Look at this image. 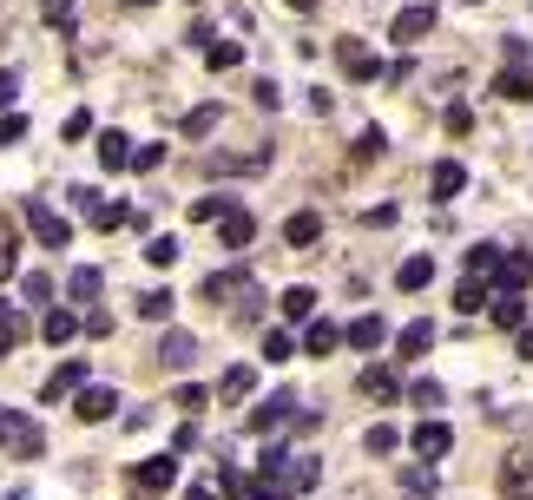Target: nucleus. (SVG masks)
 <instances>
[{"label":"nucleus","mask_w":533,"mask_h":500,"mask_svg":"<svg viewBox=\"0 0 533 500\" xmlns=\"http://www.w3.org/2000/svg\"><path fill=\"white\" fill-rule=\"evenodd\" d=\"M290 402H297V395H270L264 408H251V435H270V428H283V422H290V415H297V408H290Z\"/></svg>","instance_id":"15"},{"label":"nucleus","mask_w":533,"mask_h":500,"mask_svg":"<svg viewBox=\"0 0 533 500\" xmlns=\"http://www.w3.org/2000/svg\"><path fill=\"white\" fill-rule=\"evenodd\" d=\"M316 237H323V218H316V211H297V218L283 224V244H290V250H310Z\"/></svg>","instance_id":"18"},{"label":"nucleus","mask_w":533,"mask_h":500,"mask_svg":"<svg viewBox=\"0 0 533 500\" xmlns=\"http://www.w3.org/2000/svg\"><path fill=\"white\" fill-rule=\"evenodd\" d=\"M428 343H435V323H408L395 336V356H428Z\"/></svg>","instance_id":"23"},{"label":"nucleus","mask_w":533,"mask_h":500,"mask_svg":"<svg viewBox=\"0 0 533 500\" xmlns=\"http://www.w3.org/2000/svg\"><path fill=\"white\" fill-rule=\"evenodd\" d=\"M73 408H79V422H106L112 408H119V395H112V389H99V382H86Z\"/></svg>","instance_id":"14"},{"label":"nucleus","mask_w":533,"mask_h":500,"mask_svg":"<svg viewBox=\"0 0 533 500\" xmlns=\"http://www.w3.org/2000/svg\"><path fill=\"white\" fill-rule=\"evenodd\" d=\"M14 264H20V237L14 224H0V277H14Z\"/></svg>","instance_id":"31"},{"label":"nucleus","mask_w":533,"mask_h":500,"mask_svg":"<svg viewBox=\"0 0 533 500\" xmlns=\"http://www.w3.org/2000/svg\"><path fill=\"white\" fill-rule=\"evenodd\" d=\"M283 316H290V323H310V316H316V290H310V283L283 290Z\"/></svg>","instance_id":"25"},{"label":"nucleus","mask_w":533,"mask_h":500,"mask_svg":"<svg viewBox=\"0 0 533 500\" xmlns=\"http://www.w3.org/2000/svg\"><path fill=\"white\" fill-rule=\"evenodd\" d=\"M14 93H20V79H14V73H0V106H14Z\"/></svg>","instance_id":"48"},{"label":"nucleus","mask_w":533,"mask_h":500,"mask_svg":"<svg viewBox=\"0 0 533 500\" xmlns=\"http://www.w3.org/2000/svg\"><path fill=\"white\" fill-rule=\"evenodd\" d=\"M218 487H224V494H231V500H251V487H257V481H244V474H237V468H218Z\"/></svg>","instance_id":"36"},{"label":"nucleus","mask_w":533,"mask_h":500,"mask_svg":"<svg viewBox=\"0 0 533 500\" xmlns=\"http://www.w3.org/2000/svg\"><path fill=\"white\" fill-rule=\"evenodd\" d=\"M20 218H27V231L40 237V244H47V250L73 244V224H66L60 211H53V204H47V198H27V204H20Z\"/></svg>","instance_id":"2"},{"label":"nucleus","mask_w":533,"mask_h":500,"mask_svg":"<svg viewBox=\"0 0 533 500\" xmlns=\"http://www.w3.org/2000/svg\"><path fill=\"white\" fill-rule=\"evenodd\" d=\"M316 481H323L316 454H297V448H270L264 454V487H277L283 500H290V494H310Z\"/></svg>","instance_id":"1"},{"label":"nucleus","mask_w":533,"mask_h":500,"mask_svg":"<svg viewBox=\"0 0 533 500\" xmlns=\"http://www.w3.org/2000/svg\"><path fill=\"white\" fill-rule=\"evenodd\" d=\"M53 297V277H27V303H47Z\"/></svg>","instance_id":"46"},{"label":"nucleus","mask_w":533,"mask_h":500,"mask_svg":"<svg viewBox=\"0 0 533 500\" xmlns=\"http://www.w3.org/2000/svg\"><path fill=\"white\" fill-rule=\"evenodd\" d=\"M66 290H73V303H93L99 297V270H73V283H66Z\"/></svg>","instance_id":"32"},{"label":"nucleus","mask_w":533,"mask_h":500,"mask_svg":"<svg viewBox=\"0 0 533 500\" xmlns=\"http://www.w3.org/2000/svg\"><path fill=\"white\" fill-rule=\"evenodd\" d=\"M455 448V428L448 422H422L415 428V454H428V461H441V454Z\"/></svg>","instance_id":"17"},{"label":"nucleus","mask_w":533,"mask_h":500,"mask_svg":"<svg viewBox=\"0 0 533 500\" xmlns=\"http://www.w3.org/2000/svg\"><path fill=\"white\" fill-rule=\"evenodd\" d=\"M343 343L349 349H382L389 343V323H382V316H356V323L343 329Z\"/></svg>","instance_id":"16"},{"label":"nucleus","mask_w":533,"mask_h":500,"mask_svg":"<svg viewBox=\"0 0 533 500\" xmlns=\"http://www.w3.org/2000/svg\"><path fill=\"white\" fill-rule=\"evenodd\" d=\"M514 349H520V356L533 362V329H514Z\"/></svg>","instance_id":"50"},{"label":"nucleus","mask_w":533,"mask_h":500,"mask_svg":"<svg viewBox=\"0 0 533 500\" xmlns=\"http://www.w3.org/2000/svg\"><path fill=\"white\" fill-rule=\"evenodd\" d=\"M461 185H468V172H461L455 158H435V172H428V198H461Z\"/></svg>","instance_id":"10"},{"label":"nucleus","mask_w":533,"mask_h":500,"mask_svg":"<svg viewBox=\"0 0 533 500\" xmlns=\"http://www.w3.org/2000/svg\"><path fill=\"white\" fill-rule=\"evenodd\" d=\"M27 139V119H20V112H7V119H0V152H7V145H20Z\"/></svg>","instance_id":"38"},{"label":"nucleus","mask_w":533,"mask_h":500,"mask_svg":"<svg viewBox=\"0 0 533 500\" xmlns=\"http://www.w3.org/2000/svg\"><path fill=\"white\" fill-rule=\"evenodd\" d=\"M211 125H218V106H198V112L185 119V132H211Z\"/></svg>","instance_id":"42"},{"label":"nucleus","mask_w":533,"mask_h":500,"mask_svg":"<svg viewBox=\"0 0 533 500\" xmlns=\"http://www.w3.org/2000/svg\"><path fill=\"white\" fill-rule=\"evenodd\" d=\"M251 237H257L251 211H237V204H231V211H224V218H218V244H224V250H244V244H251Z\"/></svg>","instance_id":"12"},{"label":"nucleus","mask_w":533,"mask_h":500,"mask_svg":"<svg viewBox=\"0 0 533 500\" xmlns=\"http://www.w3.org/2000/svg\"><path fill=\"white\" fill-rule=\"evenodd\" d=\"M86 389V362H60V369L47 375V389H40V402H66V395Z\"/></svg>","instance_id":"8"},{"label":"nucleus","mask_w":533,"mask_h":500,"mask_svg":"<svg viewBox=\"0 0 533 500\" xmlns=\"http://www.w3.org/2000/svg\"><path fill=\"white\" fill-rule=\"evenodd\" d=\"M395 441H402V435H395L389 422H376V428H369V435H362V448H369V454H389Z\"/></svg>","instance_id":"35"},{"label":"nucleus","mask_w":533,"mask_h":500,"mask_svg":"<svg viewBox=\"0 0 533 500\" xmlns=\"http://www.w3.org/2000/svg\"><path fill=\"white\" fill-rule=\"evenodd\" d=\"M501 93L507 99H533V79L527 73H501Z\"/></svg>","instance_id":"40"},{"label":"nucleus","mask_w":533,"mask_h":500,"mask_svg":"<svg viewBox=\"0 0 533 500\" xmlns=\"http://www.w3.org/2000/svg\"><path fill=\"white\" fill-rule=\"evenodd\" d=\"M139 316H145V323H172V290H152V297H139Z\"/></svg>","instance_id":"30"},{"label":"nucleus","mask_w":533,"mask_h":500,"mask_svg":"<svg viewBox=\"0 0 533 500\" xmlns=\"http://www.w3.org/2000/svg\"><path fill=\"white\" fill-rule=\"evenodd\" d=\"M237 60H244V53H237L231 40H218V47H211V66H237Z\"/></svg>","instance_id":"47"},{"label":"nucleus","mask_w":533,"mask_h":500,"mask_svg":"<svg viewBox=\"0 0 533 500\" xmlns=\"http://www.w3.org/2000/svg\"><path fill=\"white\" fill-rule=\"evenodd\" d=\"M343 349V329L336 323H310V336H303V356H336Z\"/></svg>","instance_id":"20"},{"label":"nucleus","mask_w":533,"mask_h":500,"mask_svg":"<svg viewBox=\"0 0 533 500\" xmlns=\"http://www.w3.org/2000/svg\"><path fill=\"white\" fill-rule=\"evenodd\" d=\"M501 270V244H468V277H494Z\"/></svg>","instance_id":"28"},{"label":"nucleus","mask_w":533,"mask_h":500,"mask_svg":"<svg viewBox=\"0 0 533 500\" xmlns=\"http://www.w3.org/2000/svg\"><path fill=\"white\" fill-rule=\"evenodd\" d=\"M395 283H402V290H428V283H435V257H408V264L395 270Z\"/></svg>","instance_id":"24"},{"label":"nucleus","mask_w":533,"mask_h":500,"mask_svg":"<svg viewBox=\"0 0 533 500\" xmlns=\"http://www.w3.org/2000/svg\"><path fill=\"white\" fill-rule=\"evenodd\" d=\"M40 336H47L53 349H60V343H73V336H79V316H73V310H47V323H40Z\"/></svg>","instance_id":"22"},{"label":"nucleus","mask_w":533,"mask_h":500,"mask_svg":"<svg viewBox=\"0 0 533 500\" xmlns=\"http://www.w3.org/2000/svg\"><path fill=\"white\" fill-rule=\"evenodd\" d=\"M145 257H152L158 270H172L178 264V244H172V237H152V244H145Z\"/></svg>","instance_id":"37"},{"label":"nucleus","mask_w":533,"mask_h":500,"mask_svg":"<svg viewBox=\"0 0 533 500\" xmlns=\"http://www.w3.org/2000/svg\"><path fill=\"white\" fill-rule=\"evenodd\" d=\"M290 7H316V0H290Z\"/></svg>","instance_id":"52"},{"label":"nucleus","mask_w":533,"mask_h":500,"mask_svg":"<svg viewBox=\"0 0 533 500\" xmlns=\"http://www.w3.org/2000/svg\"><path fill=\"white\" fill-rule=\"evenodd\" d=\"M224 211H231V198H198V204H191V218H204V224H218Z\"/></svg>","instance_id":"39"},{"label":"nucleus","mask_w":533,"mask_h":500,"mask_svg":"<svg viewBox=\"0 0 533 500\" xmlns=\"http://www.w3.org/2000/svg\"><path fill=\"white\" fill-rule=\"evenodd\" d=\"M0 428H7V408H0Z\"/></svg>","instance_id":"54"},{"label":"nucleus","mask_w":533,"mask_h":500,"mask_svg":"<svg viewBox=\"0 0 533 500\" xmlns=\"http://www.w3.org/2000/svg\"><path fill=\"white\" fill-rule=\"evenodd\" d=\"M172 402H178V408H185V415H198V408H204V402H211V395H204V389H178V395H172Z\"/></svg>","instance_id":"44"},{"label":"nucleus","mask_w":533,"mask_h":500,"mask_svg":"<svg viewBox=\"0 0 533 500\" xmlns=\"http://www.w3.org/2000/svg\"><path fill=\"white\" fill-rule=\"evenodd\" d=\"M408 402H422V408H435V402H441V382H415V389H408Z\"/></svg>","instance_id":"43"},{"label":"nucleus","mask_w":533,"mask_h":500,"mask_svg":"<svg viewBox=\"0 0 533 500\" xmlns=\"http://www.w3.org/2000/svg\"><path fill=\"white\" fill-rule=\"evenodd\" d=\"M126 7H152V0H126Z\"/></svg>","instance_id":"53"},{"label":"nucleus","mask_w":533,"mask_h":500,"mask_svg":"<svg viewBox=\"0 0 533 500\" xmlns=\"http://www.w3.org/2000/svg\"><path fill=\"white\" fill-rule=\"evenodd\" d=\"M533 283V257L527 250H501V270H494V297H520Z\"/></svg>","instance_id":"4"},{"label":"nucleus","mask_w":533,"mask_h":500,"mask_svg":"<svg viewBox=\"0 0 533 500\" xmlns=\"http://www.w3.org/2000/svg\"><path fill=\"white\" fill-rule=\"evenodd\" d=\"M172 481H178V454H158V461H139V468H132V487H145V494H165Z\"/></svg>","instance_id":"7"},{"label":"nucleus","mask_w":533,"mask_h":500,"mask_svg":"<svg viewBox=\"0 0 533 500\" xmlns=\"http://www.w3.org/2000/svg\"><path fill=\"white\" fill-rule=\"evenodd\" d=\"M487 316H494L501 329H527V303H520V297H494V303H487Z\"/></svg>","instance_id":"26"},{"label":"nucleus","mask_w":533,"mask_h":500,"mask_svg":"<svg viewBox=\"0 0 533 500\" xmlns=\"http://www.w3.org/2000/svg\"><path fill=\"white\" fill-rule=\"evenodd\" d=\"M481 303H494V283H487V277H461V290H455V310H461V316H474Z\"/></svg>","instance_id":"19"},{"label":"nucleus","mask_w":533,"mask_h":500,"mask_svg":"<svg viewBox=\"0 0 533 500\" xmlns=\"http://www.w3.org/2000/svg\"><path fill=\"white\" fill-rule=\"evenodd\" d=\"M20 336H27V323H14V316H7V323H0V356H7V349H14Z\"/></svg>","instance_id":"45"},{"label":"nucleus","mask_w":533,"mask_h":500,"mask_svg":"<svg viewBox=\"0 0 533 500\" xmlns=\"http://www.w3.org/2000/svg\"><path fill=\"white\" fill-rule=\"evenodd\" d=\"M251 389H257V369H251V362H237V369H224V382H218V395H224V402H244Z\"/></svg>","instance_id":"21"},{"label":"nucleus","mask_w":533,"mask_h":500,"mask_svg":"<svg viewBox=\"0 0 533 500\" xmlns=\"http://www.w3.org/2000/svg\"><path fill=\"white\" fill-rule=\"evenodd\" d=\"M99 165H106V172L132 165V145H126V132H106V139H99Z\"/></svg>","instance_id":"27"},{"label":"nucleus","mask_w":533,"mask_h":500,"mask_svg":"<svg viewBox=\"0 0 533 500\" xmlns=\"http://www.w3.org/2000/svg\"><path fill=\"white\" fill-rule=\"evenodd\" d=\"M0 448L20 454V461H40V448H47V441H40V428H33L27 415H7V428H0Z\"/></svg>","instance_id":"5"},{"label":"nucleus","mask_w":533,"mask_h":500,"mask_svg":"<svg viewBox=\"0 0 533 500\" xmlns=\"http://www.w3.org/2000/svg\"><path fill=\"white\" fill-rule=\"evenodd\" d=\"M132 165H139V172H152V165H165V145H139V152H132Z\"/></svg>","instance_id":"41"},{"label":"nucleus","mask_w":533,"mask_h":500,"mask_svg":"<svg viewBox=\"0 0 533 500\" xmlns=\"http://www.w3.org/2000/svg\"><path fill=\"white\" fill-rule=\"evenodd\" d=\"M389 33H395V47H415V40H428V33H435V7H402Z\"/></svg>","instance_id":"6"},{"label":"nucleus","mask_w":533,"mask_h":500,"mask_svg":"<svg viewBox=\"0 0 533 500\" xmlns=\"http://www.w3.org/2000/svg\"><path fill=\"white\" fill-rule=\"evenodd\" d=\"M158 362H165V369H191V362H198V336H185V329H165Z\"/></svg>","instance_id":"11"},{"label":"nucleus","mask_w":533,"mask_h":500,"mask_svg":"<svg viewBox=\"0 0 533 500\" xmlns=\"http://www.w3.org/2000/svg\"><path fill=\"white\" fill-rule=\"evenodd\" d=\"M204 297L211 303H237V297H251V270H211V277H204Z\"/></svg>","instance_id":"9"},{"label":"nucleus","mask_w":533,"mask_h":500,"mask_svg":"<svg viewBox=\"0 0 533 500\" xmlns=\"http://www.w3.org/2000/svg\"><path fill=\"white\" fill-rule=\"evenodd\" d=\"M362 395H376V402H389V395H395V369L369 362V369H362Z\"/></svg>","instance_id":"29"},{"label":"nucleus","mask_w":533,"mask_h":500,"mask_svg":"<svg viewBox=\"0 0 533 500\" xmlns=\"http://www.w3.org/2000/svg\"><path fill=\"white\" fill-rule=\"evenodd\" d=\"M185 500H211V487H191V494H185Z\"/></svg>","instance_id":"51"},{"label":"nucleus","mask_w":533,"mask_h":500,"mask_svg":"<svg viewBox=\"0 0 533 500\" xmlns=\"http://www.w3.org/2000/svg\"><path fill=\"white\" fill-rule=\"evenodd\" d=\"M402 487H408V500L435 494V468H408V474H402Z\"/></svg>","instance_id":"33"},{"label":"nucleus","mask_w":533,"mask_h":500,"mask_svg":"<svg viewBox=\"0 0 533 500\" xmlns=\"http://www.w3.org/2000/svg\"><path fill=\"white\" fill-rule=\"evenodd\" d=\"M501 500H533V448L501 454Z\"/></svg>","instance_id":"3"},{"label":"nucleus","mask_w":533,"mask_h":500,"mask_svg":"<svg viewBox=\"0 0 533 500\" xmlns=\"http://www.w3.org/2000/svg\"><path fill=\"white\" fill-rule=\"evenodd\" d=\"M47 20H73V0H47Z\"/></svg>","instance_id":"49"},{"label":"nucleus","mask_w":533,"mask_h":500,"mask_svg":"<svg viewBox=\"0 0 533 500\" xmlns=\"http://www.w3.org/2000/svg\"><path fill=\"white\" fill-rule=\"evenodd\" d=\"M290 356H297V343H290L283 329H270V336H264V362H290Z\"/></svg>","instance_id":"34"},{"label":"nucleus","mask_w":533,"mask_h":500,"mask_svg":"<svg viewBox=\"0 0 533 500\" xmlns=\"http://www.w3.org/2000/svg\"><path fill=\"white\" fill-rule=\"evenodd\" d=\"M336 66H343L349 79H376V60H369V47H362V40H336Z\"/></svg>","instance_id":"13"}]
</instances>
